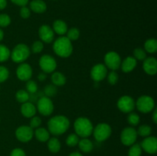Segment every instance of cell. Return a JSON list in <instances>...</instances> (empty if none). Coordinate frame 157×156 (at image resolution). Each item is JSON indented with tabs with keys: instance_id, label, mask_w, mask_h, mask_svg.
Wrapping results in <instances>:
<instances>
[{
	"instance_id": "obj_28",
	"label": "cell",
	"mask_w": 157,
	"mask_h": 156,
	"mask_svg": "<svg viewBox=\"0 0 157 156\" xmlns=\"http://www.w3.org/2000/svg\"><path fill=\"white\" fill-rule=\"evenodd\" d=\"M11 51L7 46L0 44V63L6 62L10 58Z\"/></svg>"
},
{
	"instance_id": "obj_11",
	"label": "cell",
	"mask_w": 157,
	"mask_h": 156,
	"mask_svg": "<svg viewBox=\"0 0 157 156\" xmlns=\"http://www.w3.org/2000/svg\"><path fill=\"white\" fill-rule=\"evenodd\" d=\"M117 106V108L119 109L120 111L124 113H131L136 107L134 99L130 96H127V95L121 96L118 99Z\"/></svg>"
},
{
	"instance_id": "obj_44",
	"label": "cell",
	"mask_w": 157,
	"mask_h": 156,
	"mask_svg": "<svg viewBox=\"0 0 157 156\" xmlns=\"http://www.w3.org/2000/svg\"><path fill=\"white\" fill-rule=\"evenodd\" d=\"M13 4L17 5V6L22 7V6H26V5L29 3V0H10Z\"/></svg>"
},
{
	"instance_id": "obj_25",
	"label": "cell",
	"mask_w": 157,
	"mask_h": 156,
	"mask_svg": "<svg viewBox=\"0 0 157 156\" xmlns=\"http://www.w3.org/2000/svg\"><path fill=\"white\" fill-rule=\"evenodd\" d=\"M61 142L56 137H52L48 140V148L52 153H57L61 150Z\"/></svg>"
},
{
	"instance_id": "obj_2",
	"label": "cell",
	"mask_w": 157,
	"mask_h": 156,
	"mask_svg": "<svg viewBox=\"0 0 157 156\" xmlns=\"http://www.w3.org/2000/svg\"><path fill=\"white\" fill-rule=\"evenodd\" d=\"M53 50L61 58H68L73 52V44L67 37L61 36L54 41Z\"/></svg>"
},
{
	"instance_id": "obj_46",
	"label": "cell",
	"mask_w": 157,
	"mask_h": 156,
	"mask_svg": "<svg viewBox=\"0 0 157 156\" xmlns=\"http://www.w3.org/2000/svg\"><path fill=\"white\" fill-rule=\"evenodd\" d=\"M7 6V0H0V10H3Z\"/></svg>"
},
{
	"instance_id": "obj_18",
	"label": "cell",
	"mask_w": 157,
	"mask_h": 156,
	"mask_svg": "<svg viewBox=\"0 0 157 156\" xmlns=\"http://www.w3.org/2000/svg\"><path fill=\"white\" fill-rule=\"evenodd\" d=\"M20 111L22 116L25 118H32L36 114L37 109L32 102H25L21 103Z\"/></svg>"
},
{
	"instance_id": "obj_15",
	"label": "cell",
	"mask_w": 157,
	"mask_h": 156,
	"mask_svg": "<svg viewBox=\"0 0 157 156\" xmlns=\"http://www.w3.org/2000/svg\"><path fill=\"white\" fill-rule=\"evenodd\" d=\"M38 36L42 42L50 44L54 41L55 32L52 28L47 24H43L38 29Z\"/></svg>"
},
{
	"instance_id": "obj_14",
	"label": "cell",
	"mask_w": 157,
	"mask_h": 156,
	"mask_svg": "<svg viewBox=\"0 0 157 156\" xmlns=\"http://www.w3.org/2000/svg\"><path fill=\"white\" fill-rule=\"evenodd\" d=\"M16 76L21 81H28L32 76V68L30 64L21 63L16 69Z\"/></svg>"
},
{
	"instance_id": "obj_7",
	"label": "cell",
	"mask_w": 157,
	"mask_h": 156,
	"mask_svg": "<svg viewBox=\"0 0 157 156\" xmlns=\"http://www.w3.org/2000/svg\"><path fill=\"white\" fill-rule=\"evenodd\" d=\"M36 109L41 115L44 116H48L53 113L54 104L51 98L46 96H41L37 101Z\"/></svg>"
},
{
	"instance_id": "obj_36",
	"label": "cell",
	"mask_w": 157,
	"mask_h": 156,
	"mask_svg": "<svg viewBox=\"0 0 157 156\" xmlns=\"http://www.w3.org/2000/svg\"><path fill=\"white\" fill-rule=\"evenodd\" d=\"M26 91L29 93V94H34V93H36L38 91V84L35 82V80H29L27 81L25 85Z\"/></svg>"
},
{
	"instance_id": "obj_23",
	"label": "cell",
	"mask_w": 157,
	"mask_h": 156,
	"mask_svg": "<svg viewBox=\"0 0 157 156\" xmlns=\"http://www.w3.org/2000/svg\"><path fill=\"white\" fill-rule=\"evenodd\" d=\"M51 80L52 84H54L56 87H62L66 84V76L62 73L59 71L53 72L51 76Z\"/></svg>"
},
{
	"instance_id": "obj_17",
	"label": "cell",
	"mask_w": 157,
	"mask_h": 156,
	"mask_svg": "<svg viewBox=\"0 0 157 156\" xmlns=\"http://www.w3.org/2000/svg\"><path fill=\"white\" fill-rule=\"evenodd\" d=\"M143 69L148 75H155L157 72V61L153 57L147 58L143 63Z\"/></svg>"
},
{
	"instance_id": "obj_20",
	"label": "cell",
	"mask_w": 157,
	"mask_h": 156,
	"mask_svg": "<svg viewBox=\"0 0 157 156\" xmlns=\"http://www.w3.org/2000/svg\"><path fill=\"white\" fill-rule=\"evenodd\" d=\"M29 5L30 10L37 14L44 13L47 9V5L43 0H32Z\"/></svg>"
},
{
	"instance_id": "obj_42",
	"label": "cell",
	"mask_w": 157,
	"mask_h": 156,
	"mask_svg": "<svg viewBox=\"0 0 157 156\" xmlns=\"http://www.w3.org/2000/svg\"><path fill=\"white\" fill-rule=\"evenodd\" d=\"M19 14L21 18H24V19H27L31 15L30 9H29L26 6H22V7H21V9H20Z\"/></svg>"
},
{
	"instance_id": "obj_24",
	"label": "cell",
	"mask_w": 157,
	"mask_h": 156,
	"mask_svg": "<svg viewBox=\"0 0 157 156\" xmlns=\"http://www.w3.org/2000/svg\"><path fill=\"white\" fill-rule=\"evenodd\" d=\"M78 145L81 151L84 153L90 152L94 148L93 142L87 138H82V139L79 140Z\"/></svg>"
},
{
	"instance_id": "obj_5",
	"label": "cell",
	"mask_w": 157,
	"mask_h": 156,
	"mask_svg": "<svg viewBox=\"0 0 157 156\" xmlns=\"http://www.w3.org/2000/svg\"><path fill=\"white\" fill-rule=\"evenodd\" d=\"M136 109L142 113H149L155 109V101L152 96L143 95L135 102Z\"/></svg>"
},
{
	"instance_id": "obj_34",
	"label": "cell",
	"mask_w": 157,
	"mask_h": 156,
	"mask_svg": "<svg viewBox=\"0 0 157 156\" xmlns=\"http://www.w3.org/2000/svg\"><path fill=\"white\" fill-rule=\"evenodd\" d=\"M57 92H58V90H57V87L55 86L54 84H48V85L45 86L44 88V93L46 96L51 98L55 96V95L57 94Z\"/></svg>"
},
{
	"instance_id": "obj_16",
	"label": "cell",
	"mask_w": 157,
	"mask_h": 156,
	"mask_svg": "<svg viewBox=\"0 0 157 156\" xmlns=\"http://www.w3.org/2000/svg\"><path fill=\"white\" fill-rule=\"evenodd\" d=\"M142 150L148 154H156L157 151V139L155 136H147L140 144Z\"/></svg>"
},
{
	"instance_id": "obj_32",
	"label": "cell",
	"mask_w": 157,
	"mask_h": 156,
	"mask_svg": "<svg viewBox=\"0 0 157 156\" xmlns=\"http://www.w3.org/2000/svg\"><path fill=\"white\" fill-rule=\"evenodd\" d=\"M133 58H134L136 61H144V60L147 58V52L145 51V50H144V48L136 47V48L133 50Z\"/></svg>"
},
{
	"instance_id": "obj_40",
	"label": "cell",
	"mask_w": 157,
	"mask_h": 156,
	"mask_svg": "<svg viewBox=\"0 0 157 156\" xmlns=\"http://www.w3.org/2000/svg\"><path fill=\"white\" fill-rule=\"evenodd\" d=\"M9 76V71L7 67L0 66V84L7 80Z\"/></svg>"
},
{
	"instance_id": "obj_45",
	"label": "cell",
	"mask_w": 157,
	"mask_h": 156,
	"mask_svg": "<svg viewBox=\"0 0 157 156\" xmlns=\"http://www.w3.org/2000/svg\"><path fill=\"white\" fill-rule=\"evenodd\" d=\"M38 80L39 81H41V82L45 80H46V73H44V72H41V73H38Z\"/></svg>"
},
{
	"instance_id": "obj_19",
	"label": "cell",
	"mask_w": 157,
	"mask_h": 156,
	"mask_svg": "<svg viewBox=\"0 0 157 156\" xmlns=\"http://www.w3.org/2000/svg\"><path fill=\"white\" fill-rule=\"evenodd\" d=\"M137 65V61L133 57L129 56L121 61V70L124 73H130L136 68Z\"/></svg>"
},
{
	"instance_id": "obj_31",
	"label": "cell",
	"mask_w": 157,
	"mask_h": 156,
	"mask_svg": "<svg viewBox=\"0 0 157 156\" xmlns=\"http://www.w3.org/2000/svg\"><path fill=\"white\" fill-rule=\"evenodd\" d=\"M142 154V148L140 144L134 143L130 145L128 151V156H141Z\"/></svg>"
},
{
	"instance_id": "obj_43",
	"label": "cell",
	"mask_w": 157,
	"mask_h": 156,
	"mask_svg": "<svg viewBox=\"0 0 157 156\" xmlns=\"http://www.w3.org/2000/svg\"><path fill=\"white\" fill-rule=\"evenodd\" d=\"M10 156H26L24 150H22L21 148H14L13 150L11 152Z\"/></svg>"
},
{
	"instance_id": "obj_47",
	"label": "cell",
	"mask_w": 157,
	"mask_h": 156,
	"mask_svg": "<svg viewBox=\"0 0 157 156\" xmlns=\"http://www.w3.org/2000/svg\"><path fill=\"white\" fill-rule=\"evenodd\" d=\"M153 121L155 124L157 123V110L156 109H154L153 110Z\"/></svg>"
},
{
	"instance_id": "obj_27",
	"label": "cell",
	"mask_w": 157,
	"mask_h": 156,
	"mask_svg": "<svg viewBox=\"0 0 157 156\" xmlns=\"http://www.w3.org/2000/svg\"><path fill=\"white\" fill-rule=\"evenodd\" d=\"M15 99L20 103H24L30 99V94L26 90H19L15 93Z\"/></svg>"
},
{
	"instance_id": "obj_50",
	"label": "cell",
	"mask_w": 157,
	"mask_h": 156,
	"mask_svg": "<svg viewBox=\"0 0 157 156\" xmlns=\"http://www.w3.org/2000/svg\"><path fill=\"white\" fill-rule=\"evenodd\" d=\"M0 88H1V87H0Z\"/></svg>"
},
{
	"instance_id": "obj_3",
	"label": "cell",
	"mask_w": 157,
	"mask_h": 156,
	"mask_svg": "<svg viewBox=\"0 0 157 156\" xmlns=\"http://www.w3.org/2000/svg\"><path fill=\"white\" fill-rule=\"evenodd\" d=\"M75 134L81 138H88L92 135L94 125L91 121L86 117H79L74 122Z\"/></svg>"
},
{
	"instance_id": "obj_4",
	"label": "cell",
	"mask_w": 157,
	"mask_h": 156,
	"mask_svg": "<svg viewBox=\"0 0 157 156\" xmlns=\"http://www.w3.org/2000/svg\"><path fill=\"white\" fill-rule=\"evenodd\" d=\"M31 54V50L29 46L25 44H18L14 47L10 54V58L13 62L17 64L24 63Z\"/></svg>"
},
{
	"instance_id": "obj_9",
	"label": "cell",
	"mask_w": 157,
	"mask_h": 156,
	"mask_svg": "<svg viewBox=\"0 0 157 156\" xmlns=\"http://www.w3.org/2000/svg\"><path fill=\"white\" fill-rule=\"evenodd\" d=\"M121 56L116 51H109L104 56V65L107 68L113 71H116L121 67Z\"/></svg>"
},
{
	"instance_id": "obj_8",
	"label": "cell",
	"mask_w": 157,
	"mask_h": 156,
	"mask_svg": "<svg viewBox=\"0 0 157 156\" xmlns=\"http://www.w3.org/2000/svg\"><path fill=\"white\" fill-rule=\"evenodd\" d=\"M40 68L45 73H52L55 72L57 67V61L52 56L49 54H44L39 58L38 61Z\"/></svg>"
},
{
	"instance_id": "obj_48",
	"label": "cell",
	"mask_w": 157,
	"mask_h": 156,
	"mask_svg": "<svg viewBox=\"0 0 157 156\" xmlns=\"http://www.w3.org/2000/svg\"><path fill=\"white\" fill-rule=\"evenodd\" d=\"M69 156H83L82 154L80 152H78V151H75V152H72L69 154Z\"/></svg>"
},
{
	"instance_id": "obj_35",
	"label": "cell",
	"mask_w": 157,
	"mask_h": 156,
	"mask_svg": "<svg viewBox=\"0 0 157 156\" xmlns=\"http://www.w3.org/2000/svg\"><path fill=\"white\" fill-rule=\"evenodd\" d=\"M79 136L78 135L75 134V133H71V134H70L67 137L66 144L69 147H75L78 145V142H79Z\"/></svg>"
},
{
	"instance_id": "obj_10",
	"label": "cell",
	"mask_w": 157,
	"mask_h": 156,
	"mask_svg": "<svg viewBox=\"0 0 157 156\" xmlns=\"http://www.w3.org/2000/svg\"><path fill=\"white\" fill-rule=\"evenodd\" d=\"M137 136V132L135 128H133V126L126 127L121 133V141L123 145L126 146H130L136 142Z\"/></svg>"
},
{
	"instance_id": "obj_6",
	"label": "cell",
	"mask_w": 157,
	"mask_h": 156,
	"mask_svg": "<svg viewBox=\"0 0 157 156\" xmlns=\"http://www.w3.org/2000/svg\"><path fill=\"white\" fill-rule=\"evenodd\" d=\"M112 133V128L107 123H99L94 127V137L98 142H104L110 138Z\"/></svg>"
},
{
	"instance_id": "obj_41",
	"label": "cell",
	"mask_w": 157,
	"mask_h": 156,
	"mask_svg": "<svg viewBox=\"0 0 157 156\" xmlns=\"http://www.w3.org/2000/svg\"><path fill=\"white\" fill-rule=\"evenodd\" d=\"M41 125V119L39 116H34L33 117L31 118L30 120V125L29 126L32 128H37L38 127H40V125Z\"/></svg>"
},
{
	"instance_id": "obj_22",
	"label": "cell",
	"mask_w": 157,
	"mask_h": 156,
	"mask_svg": "<svg viewBox=\"0 0 157 156\" xmlns=\"http://www.w3.org/2000/svg\"><path fill=\"white\" fill-rule=\"evenodd\" d=\"M34 135L37 140L41 142H46L50 139V132L47 128H43V127H38L35 128Z\"/></svg>"
},
{
	"instance_id": "obj_49",
	"label": "cell",
	"mask_w": 157,
	"mask_h": 156,
	"mask_svg": "<svg viewBox=\"0 0 157 156\" xmlns=\"http://www.w3.org/2000/svg\"><path fill=\"white\" fill-rule=\"evenodd\" d=\"M3 38H4V32L2 31V29L0 28V42L2 41Z\"/></svg>"
},
{
	"instance_id": "obj_21",
	"label": "cell",
	"mask_w": 157,
	"mask_h": 156,
	"mask_svg": "<svg viewBox=\"0 0 157 156\" xmlns=\"http://www.w3.org/2000/svg\"><path fill=\"white\" fill-rule=\"evenodd\" d=\"M52 29H53L54 32L63 36V35L67 33L68 28H67L65 21L61 19H57L53 22V28Z\"/></svg>"
},
{
	"instance_id": "obj_1",
	"label": "cell",
	"mask_w": 157,
	"mask_h": 156,
	"mask_svg": "<svg viewBox=\"0 0 157 156\" xmlns=\"http://www.w3.org/2000/svg\"><path fill=\"white\" fill-rule=\"evenodd\" d=\"M70 127V121L63 115L51 118L48 122V130L53 136H61L65 133Z\"/></svg>"
},
{
	"instance_id": "obj_38",
	"label": "cell",
	"mask_w": 157,
	"mask_h": 156,
	"mask_svg": "<svg viewBox=\"0 0 157 156\" xmlns=\"http://www.w3.org/2000/svg\"><path fill=\"white\" fill-rule=\"evenodd\" d=\"M43 49H44V44L41 41H35L31 47V50L34 54L41 53Z\"/></svg>"
},
{
	"instance_id": "obj_33",
	"label": "cell",
	"mask_w": 157,
	"mask_h": 156,
	"mask_svg": "<svg viewBox=\"0 0 157 156\" xmlns=\"http://www.w3.org/2000/svg\"><path fill=\"white\" fill-rule=\"evenodd\" d=\"M67 38L70 40L71 41H76L80 37V31L77 28H71L67 32Z\"/></svg>"
},
{
	"instance_id": "obj_29",
	"label": "cell",
	"mask_w": 157,
	"mask_h": 156,
	"mask_svg": "<svg viewBox=\"0 0 157 156\" xmlns=\"http://www.w3.org/2000/svg\"><path fill=\"white\" fill-rule=\"evenodd\" d=\"M136 132L139 136L146 138L151 135L152 128L149 125H140L138 129L136 130Z\"/></svg>"
},
{
	"instance_id": "obj_13",
	"label": "cell",
	"mask_w": 157,
	"mask_h": 156,
	"mask_svg": "<svg viewBox=\"0 0 157 156\" xmlns=\"http://www.w3.org/2000/svg\"><path fill=\"white\" fill-rule=\"evenodd\" d=\"M107 68L103 64H97L93 66L90 70V76L95 82L102 81L107 77Z\"/></svg>"
},
{
	"instance_id": "obj_37",
	"label": "cell",
	"mask_w": 157,
	"mask_h": 156,
	"mask_svg": "<svg viewBox=\"0 0 157 156\" xmlns=\"http://www.w3.org/2000/svg\"><path fill=\"white\" fill-rule=\"evenodd\" d=\"M107 81H108V83L110 85H115L118 82V80H119V75H118V73L116 71L111 70L110 73H107Z\"/></svg>"
},
{
	"instance_id": "obj_30",
	"label": "cell",
	"mask_w": 157,
	"mask_h": 156,
	"mask_svg": "<svg viewBox=\"0 0 157 156\" xmlns=\"http://www.w3.org/2000/svg\"><path fill=\"white\" fill-rule=\"evenodd\" d=\"M127 122L131 126H136L139 125L140 122V117L137 113L131 112L127 116Z\"/></svg>"
},
{
	"instance_id": "obj_39",
	"label": "cell",
	"mask_w": 157,
	"mask_h": 156,
	"mask_svg": "<svg viewBox=\"0 0 157 156\" xmlns=\"http://www.w3.org/2000/svg\"><path fill=\"white\" fill-rule=\"evenodd\" d=\"M10 16L6 13L0 14V28H6L11 24Z\"/></svg>"
},
{
	"instance_id": "obj_26",
	"label": "cell",
	"mask_w": 157,
	"mask_h": 156,
	"mask_svg": "<svg viewBox=\"0 0 157 156\" xmlns=\"http://www.w3.org/2000/svg\"><path fill=\"white\" fill-rule=\"evenodd\" d=\"M144 50L150 54H154L157 51V41L155 38L147 39L144 43Z\"/></svg>"
},
{
	"instance_id": "obj_12",
	"label": "cell",
	"mask_w": 157,
	"mask_h": 156,
	"mask_svg": "<svg viewBox=\"0 0 157 156\" xmlns=\"http://www.w3.org/2000/svg\"><path fill=\"white\" fill-rule=\"evenodd\" d=\"M34 136V129L29 125H21L15 130V137L19 142H28Z\"/></svg>"
}]
</instances>
